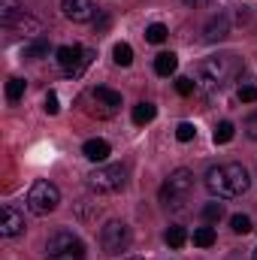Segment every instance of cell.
Returning a JSON list of instances; mask_svg holds the SVG:
<instances>
[{
	"instance_id": "cell-8",
	"label": "cell",
	"mask_w": 257,
	"mask_h": 260,
	"mask_svg": "<svg viewBox=\"0 0 257 260\" xmlns=\"http://www.w3.org/2000/svg\"><path fill=\"white\" fill-rule=\"evenodd\" d=\"M100 245H103L106 254H121V251H127L130 227L124 221H109V224L103 227V233H100Z\"/></svg>"
},
{
	"instance_id": "cell-13",
	"label": "cell",
	"mask_w": 257,
	"mask_h": 260,
	"mask_svg": "<svg viewBox=\"0 0 257 260\" xmlns=\"http://www.w3.org/2000/svg\"><path fill=\"white\" fill-rule=\"evenodd\" d=\"M227 30H230V24H227V15L224 12H218L209 24H206V40L209 43H215V40H224L227 37Z\"/></svg>"
},
{
	"instance_id": "cell-1",
	"label": "cell",
	"mask_w": 257,
	"mask_h": 260,
	"mask_svg": "<svg viewBox=\"0 0 257 260\" xmlns=\"http://www.w3.org/2000/svg\"><path fill=\"white\" fill-rule=\"evenodd\" d=\"M206 188L209 194L218 200H230V197H242L251 188V176L242 164H224V167H212L206 173Z\"/></svg>"
},
{
	"instance_id": "cell-32",
	"label": "cell",
	"mask_w": 257,
	"mask_h": 260,
	"mask_svg": "<svg viewBox=\"0 0 257 260\" xmlns=\"http://www.w3.org/2000/svg\"><path fill=\"white\" fill-rule=\"evenodd\" d=\"M130 260H142V257H130Z\"/></svg>"
},
{
	"instance_id": "cell-10",
	"label": "cell",
	"mask_w": 257,
	"mask_h": 260,
	"mask_svg": "<svg viewBox=\"0 0 257 260\" xmlns=\"http://www.w3.org/2000/svg\"><path fill=\"white\" fill-rule=\"evenodd\" d=\"M21 230H24V212L15 209L12 203H6V206L0 209V236H3V239H12V236H18Z\"/></svg>"
},
{
	"instance_id": "cell-22",
	"label": "cell",
	"mask_w": 257,
	"mask_h": 260,
	"mask_svg": "<svg viewBox=\"0 0 257 260\" xmlns=\"http://www.w3.org/2000/svg\"><path fill=\"white\" fill-rule=\"evenodd\" d=\"M194 245H197V248L215 245V230H212V227H197V230H194Z\"/></svg>"
},
{
	"instance_id": "cell-9",
	"label": "cell",
	"mask_w": 257,
	"mask_h": 260,
	"mask_svg": "<svg viewBox=\"0 0 257 260\" xmlns=\"http://www.w3.org/2000/svg\"><path fill=\"white\" fill-rule=\"evenodd\" d=\"M85 100H91L94 106H91V112H97L100 118H109V115H115L118 109H121V94L118 91H112V88H91L88 91V97Z\"/></svg>"
},
{
	"instance_id": "cell-18",
	"label": "cell",
	"mask_w": 257,
	"mask_h": 260,
	"mask_svg": "<svg viewBox=\"0 0 257 260\" xmlns=\"http://www.w3.org/2000/svg\"><path fill=\"white\" fill-rule=\"evenodd\" d=\"M164 239H167V245H170V248H182V245L188 242V230H185L182 224H173V227H167Z\"/></svg>"
},
{
	"instance_id": "cell-12",
	"label": "cell",
	"mask_w": 257,
	"mask_h": 260,
	"mask_svg": "<svg viewBox=\"0 0 257 260\" xmlns=\"http://www.w3.org/2000/svg\"><path fill=\"white\" fill-rule=\"evenodd\" d=\"M109 151H112V148H109L106 139H88V142L82 145V154H85L91 164H103V160L109 157Z\"/></svg>"
},
{
	"instance_id": "cell-29",
	"label": "cell",
	"mask_w": 257,
	"mask_h": 260,
	"mask_svg": "<svg viewBox=\"0 0 257 260\" xmlns=\"http://www.w3.org/2000/svg\"><path fill=\"white\" fill-rule=\"evenodd\" d=\"M236 97H239L242 103H257V85H242Z\"/></svg>"
},
{
	"instance_id": "cell-4",
	"label": "cell",
	"mask_w": 257,
	"mask_h": 260,
	"mask_svg": "<svg viewBox=\"0 0 257 260\" xmlns=\"http://www.w3.org/2000/svg\"><path fill=\"white\" fill-rule=\"evenodd\" d=\"M233 55H221V58H209V61H203L200 64V85L206 88V91H218V88H224L227 85V79L233 76Z\"/></svg>"
},
{
	"instance_id": "cell-21",
	"label": "cell",
	"mask_w": 257,
	"mask_h": 260,
	"mask_svg": "<svg viewBox=\"0 0 257 260\" xmlns=\"http://www.w3.org/2000/svg\"><path fill=\"white\" fill-rule=\"evenodd\" d=\"M167 24H148L145 27V43H151V46H160L164 40H167Z\"/></svg>"
},
{
	"instance_id": "cell-2",
	"label": "cell",
	"mask_w": 257,
	"mask_h": 260,
	"mask_svg": "<svg viewBox=\"0 0 257 260\" xmlns=\"http://www.w3.org/2000/svg\"><path fill=\"white\" fill-rule=\"evenodd\" d=\"M46 257L49 260H85V242L76 233H70V230H58L46 242Z\"/></svg>"
},
{
	"instance_id": "cell-25",
	"label": "cell",
	"mask_w": 257,
	"mask_h": 260,
	"mask_svg": "<svg viewBox=\"0 0 257 260\" xmlns=\"http://www.w3.org/2000/svg\"><path fill=\"white\" fill-rule=\"evenodd\" d=\"M230 227H233V233H239V236H245V233H251V230H254L248 215H233V218H230Z\"/></svg>"
},
{
	"instance_id": "cell-31",
	"label": "cell",
	"mask_w": 257,
	"mask_h": 260,
	"mask_svg": "<svg viewBox=\"0 0 257 260\" xmlns=\"http://www.w3.org/2000/svg\"><path fill=\"white\" fill-rule=\"evenodd\" d=\"M182 3H188V6H203V3H209V0H182Z\"/></svg>"
},
{
	"instance_id": "cell-17",
	"label": "cell",
	"mask_w": 257,
	"mask_h": 260,
	"mask_svg": "<svg viewBox=\"0 0 257 260\" xmlns=\"http://www.w3.org/2000/svg\"><path fill=\"white\" fill-rule=\"evenodd\" d=\"M21 15V3L18 0H0V21L6 27H12V21Z\"/></svg>"
},
{
	"instance_id": "cell-14",
	"label": "cell",
	"mask_w": 257,
	"mask_h": 260,
	"mask_svg": "<svg viewBox=\"0 0 257 260\" xmlns=\"http://www.w3.org/2000/svg\"><path fill=\"white\" fill-rule=\"evenodd\" d=\"M176 70H179V58H176L173 52H160V55L154 58V73H157V76L167 79V76H173Z\"/></svg>"
},
{
	"instance_id": "cell-3",
	"label": "cell",
	"mask_w": 257,
	"mask_h": 260,
	"mask_svg": "<svg viewBox=\"0 0 257 260\" xmlns=\"http://www.w3.org/2000/svg\"><path fill=\"white\" fill-rule=\"evenodd\" d=\"M127 185V170L121 164H106V167H97L91 176H88V188L94 194H115Z\"/></svg>"
},
{
	"instance_id": "cell-5",
	"label": "cell",
	"mask_w": 257,
	"mask_h": 260,
	"mask_svg": "<svg viewBox=\"0 0 257 260\" xmlns=\"http://www.w3.org/2000/svg\"><path fill=\"white\" fill-rule=\"evenodd\" d=\"M58 203H61V191L52 182H34L30 185V191H27V209L34 215H40V218L52 215L58 209Z\"/></svg>"
},
{
	"instance_id": "cell-23",
	"label": "cell",
	"mask_w": 257,
	"mask_h": 260,
	"mask_svg": "<svg viewBox=\"0 0 257 260\" xmlns=\"http://www.w3.org/2000/svg\"><path fill=\"white\" fill-rule=\"evenodd\" d=\"M233 133H236V127H233L230 121H221V124L215 127V133H212V139H215V145H224V142L233 139Z\"/></svg>"
},
{
	"instance_id": "cell-28",
	"label": "cell",
	"mask_w": 257,
	"mask_h": 260,
	"mask_svg": "<svg viewBox=\"0 0 257 260\" xmlns=\"http://www.w3.org/2000/svg\"><path fill=\"white\" fill-rule=\"evenodd\" d=\"M43 109H46L49 115H58V112H61V100H58V94H55V91H49V94H46Z\"/></svg>"
},
{
	"instance_id": "cell-24",
	"label": "cell",
	"mask_w": 257,
	"mask_h": 260,
	"mask_svg": "<svg viewBox=\"0 0 257 260\" xmlns=\"http://www.w3.org/2000/svg\"><path fill=\"white\" fill-rule=\"evenodd\" d=\"M203 218L212 224V221H221L224 218V203H218V200H212V203H206L203 206Z\"/></svg>"
},
{
	"instance_id": "cell-6",
	"label": "cell",
	"mask_w": 257,
	"mask_h": 260,
	"mask_svg": "<svg viewBox=\"0 0 257 260\" xmlns=\"http://www.w3.org/2000/svg\"><path fill=\"white\" fill-rule=\"evenodd\" d=\"M94 61V52L85 49V46H61L58 49V64H61V73L70 76V79H79Z\"/></svg>"
},
{
	"instance_id": "cell-19",
	"label": "cell",
	"mask_w": 257,
	"mask_h": 260,
	"mask_svg": "<svg viewBox=\"0 0 257 260\" xmlns=\"http://www.w3.org/2000/svg\"><path fill=\"white\" fill-rule=\"evenodd\" d=\"M112 58H115V64L118 67H130L133 64V49H130V43H115Z\"/></svg>"
},
{
	"instance_id": "cell-16",
	"label": "cell",
	"mask_w": 257,
	"mask_h": 260,
	"mask_svg": "<svg viewBox=\"0 0 257 260\" xmlns=\"http://www.w3.org/2000/svg\"><path fill=\"white\" fill-rule=\"evenodd\" d=\"M21 55H24L27 61H40V58H46V55H49V40H46V37H40V40L27 43Z\"/></svg>"
},
{
	"instance_id": "cell-30",
	"label": "cell",
	"mask_w": 257,
	"mask_h": 260,
	"mask_svg": "<svg viewBox=\"0 0 257 260\" xmlns=\"http://www.w3.org/2000/svg\"><path fill=\"white\" fill-rule=\"evenodd\" d=\"M245 133H248L251 139H257V112H254V115H248V118H245Z\"/></svg>"
},
{
	"instance_id": "cell-11",
	"label": "cell",
	"mask_w": 257,
	"mask_h": 260,
	"mask_svg": "<svg viewBox=\"0 0 257 260\" xmlns=\"http://www.w3.org/2000/svg\"><path fill=\"white\" fill-rule=\"evenodd\" d=\"M61 9L70 21H91L94 18V3L91 0H61Z\"/></svg>"
},
{
	"instance_id": "cell-20",
	"label": "cell",
	"mask_w": 257,
	"mask_h": 260,
	"mask_svg": "<svg viewBox=\"0 0 257 260\" xmlns=\"http://www.w3.org/2000/svg\"><path fill=\"white\" fill-rule=\"evenodd\" d=\"M21 97H24V79L12 76V79L6 82V100H9V103H18Z\"/></svg>"
},
{
	"instance_id": "cell-7",
	"label": "cell",
	"mask_w": 257,
	"mask_h": 260,
	"mask_svg": "<svg viewBox=\"0 0 257 260\" xmlns=\"http://www.w3.org/2000/svg\"><path fill=\"white\" fill-rule=\"evenodd\" d=\"M191 188H194V173L191 170H176L167 182H164V188H160V200L170 206H179L185 197L191 194Z\"/></svg>"
},
{
	"instance_id": "cell-15",
	"label": "cell",
	"mask_w": 257,
	"mask_h": 260,
	"mask_svg": "<svg viewBox=\"0 0 257 260\" xmlns=\"http://www.w3.org/2000/svg\"><path fill=\"white\" fill-rule=\"evenodd\" d=\"M154 115H157V106L154 103H136L133 106V124H151L154 121Z\"/></svg>"
},
{
	"instance_id": "cell-33",
	"label": "cell",
	"mask_w": 257,
	"mask_h": 260,
	"mask_svg": "<svg viewBox=\"0 0 257 260\" xmlns=\"http://www.w3.org/2000/svg\"><path fill=\"white\" fill-rule=\"evenodd\" d=\"M254 260H257V248H254Z\"/></svg>"
},
{
	"instance_id": "cell-26",
	"label": "cell",
	"mask_w": 257,
	"mask_h": 260,
	"mask_svg": "<svg viewBox=\"0 0 257 260\" xmlns=\"http://www.w3.org/2000/svg\"><path fill=\"white\" fill-rule=\"evenodd\" d=\"M194 88H197V82H194V79H188V76H179V79H176V91H179L182 97H191Z\"/></svg>"
},
{
	"instance_id": "cell-27",
	"label": "cell",
	"mask_w": 257,
	"mask_h": 260,
	"mask_svg": "<svg viewBox=\"0 0 257 260\" xmlns=\"http://www.w3.org/2000/svg\"><path fill=\"white\" fill-rule=\"evenodd\" d=\"M176 136H179V142H191L194 136H197V127H194L191 121H182V124L176 127Z\"/></svg>"
}]
</instances>
